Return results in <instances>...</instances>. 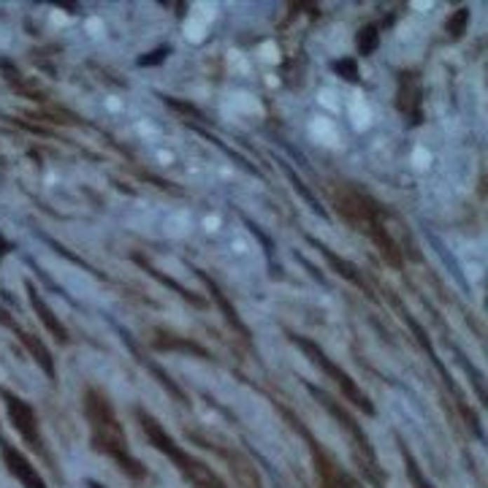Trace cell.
Instances as JSON below:
<instances>
[{
    "label": "cell",
    "instance_id": "2e32d148",
    "mask_svg": "<svg viewBox=\"0 0 488 488\" xmlns=\"http://www.w3.org/2000/svg\"><path fill=\"white\" fill-rule=\"evenodd\" d=\"M405 450V447H402ZM405 467H407V477H409V483H412V488H434L431 483H428L426 477H423V472H421V467L415 464V459L409 456L405 450Z\"/></svg>",
    "mask_w": 488,
    "mask_h": 488
},
{
    "label": "cell",
    "instance_id": "277c9868",
    "mask_svg": "<svg viewBox=\"0 0 488 488\" xmlns=\"http://www.w3.org/2000/svg\"><path fill=\"white\" fill-rule=\"evenodd\" d=\"M293 342H296V345L304 350L306 358H312V361L320 366L325 374H328V377H331V380H334V383L339 386V391L345 393V396L350 399V402H353V405L358 407V409H364L366 415H374V407H372V402H369V396H366L361 388L355 386V380H353V377L347 374L345 369H339V366L334 364L331 358H325L323 350L315 345V342L304 339V337H293Z\"/></svg>",
    "mask_w": 488,
    "mask_h": 488
},
{
    "label": "cell",
    "instance_id": "44dd1931",
    "mask_svg": "<svg viewBox=\"0 0 488 488\" xmlns=\"http://www.w3.org/2000/svg\"><path fill=\"white\" fill-rule=\"evenodd\" d=\"M87 488H106V486H101V483H95V480H90V483H87Z\"/></svg>",
    "mask_w": 488,
    "mask_h": 488
},
{
    "label": "cell",
    "instance_id": "ffe728a7",
    "mask_svg": "<svg viewBox=\"0 0 488 488\" xmlns=\"http://www.w3.org/2000/svg\"><path fill=\"white\" fill-rule=\"evenodd\" d=\"M8 250H11V244H8L6 239H3V236H0V258H3V255H6Z\"/></svg>",
    "mask_w": 488,
    "mask_h": 488
},
{
    "label": "cell",
    "instance_id": "8992f818",
    "mask_svg": "<svg viewBox=\"0 0 488 488\" xmlns=\"http://www.w3.org/2000/svg\"><path fill=\"white\" fill-rule=\"evenodd\" d=\"M0 456H3V464L6 469L17 477L22 483V488H49L43 483V477L39 475V469L33 467L25 456H22V450L11 445V442H6V440H0Z\"/></svg>",
    "mask_w": 488,
    "mask_h": 488
},
{
    "label": "cell",
    "instance_id": "7a4b0ae2",
    "mask_svg": "<svg viewBox=\"0 0 488 488\" xmlns=\"http://www.w3.org/2000/svg\"><path fill=\"white\" fill-rule=\"evenodd\" d=\"M334 203L339 209V215L345 217L347 223L358 231H364L366 236L374 242V247L383 252L391 266H402V258H399V247L391 239V233L386 231V225L380 220V209L372 198H366L364 193L358 190H339L334 196Z\"/></svg>",
    "mask_w": 488,
    "mask_h": 488
},
{
    "label": "cell",
    "instance_id": "d6986e66",
    "mask_svg": "<svg viewBox=\"0 0 488 488\" xmlns=\"http://www.w3.org/2000/svg\"><path fill=\"white\" fill-rule=\"evenodd\" d=\"M168 55V49H158V52H152V55H144L139 57V65H155V62H161V57Z\"/></svg>",
    "mask_w": 488,
    "mask_h": 488
},
{
    "label": "cell",
    "instance_id": "6da1fadb",
    "mask_svg": "<svg viewBox=\"0 0 488 488\" xmlns=\"http://www.w3.org/2000/svg\"><path fill=\"white\" fill-rule=\"evenodd\" d=\"M84 415H87V423H90V434H93V447L101 450L103 456H109L111 461H117L130 477L142 480L147 475L142 461L133 459L130 445H128V437H125V428L117 421V412L109 402V396L98 391V388H87L84 393Z\"/></svg>",
    "mask_w": 488,
    "mask_h": 488
},
{
    "label": "cell",
    "instance_id": "30bf717a",
    "mask_svg": "<svg viewBox=\"0 0 488 488\" xmlns=\"http://www.w3.org/2000/svg\"><path fill=\"white\" fill-rule=\"evenodd\" d=\"M312 456H315V461H318V475H320V486L323 488H355L353 486V480H350L345 472L337 467L318 445L312 450Z\"/></svg>",
    "mask_w": 488,
    "mask_h": 488
},
{
    "label": "cell",
    "instance_id": "3957f363",
    "mask_svg": "<svg viewBox=\"0 0 488 488\" xmlns=\"http://www.w3.org/2000/svg\"><path fill=\"white\" fill-rule=\"evenodd\" d=\"M136 418H139V423H142L144 428V434H147V440L152 442V445L158 447L161 453H165L177 467L182 469V475L187 477V480H193L198 488H225L223 483H220V477L212 472V469L206 467V464H201L198 459H193V456H187L182 447L177 445L174 440H171V434L165 431V428L152 418V415H147V412H136Z\"/></svg>",
    "mask_w": 488,
    "mask_h": 488
},
{
    "label": "cell",
    "instance_id": "4fadbf2b",
    "mask_svg": "<svg viewBox=\"0 0 488 488\" xmlns=\"http://www.w3.org/2000/svg\"><path fill=\"white\" fill-rule=\"evenodd\" d=\"M355 46H358V55H372L380 46V27L377 25H364L355 36Z\"/></svg>",
    "mask_w": 488,
    "mask_h": 488
},
{
    "label": "cell",
    "instance_id": "5b68a950",
    "mask_svg": "<svg viewBox=\"0 0 488 488\" xmlns=\"http://www.w3.org/2000/svg\"><path fill=\"white\" fill-rule=\"evenodd\" d=\"M0 396H3L6 409H8V418H11V423H14V428H17V434L25 440V445L30 447V450H36L46 464H52V459H49V453H46V445H43V437H41V426H39V415H36V409L27 405L25 399H20L17 393L0 391Z\"/></svg>",
    "mask_w": 488,
    "mask_h": 488
},
{
    "label": "cell",
    "instance_id": "ac0fdd59",
    "mask_svg": "<svg viewBox=\"0 0 488 488\" xmlns=\"http://www.w3.org/2000/svg\"><path fill=\"white\" fill-rule=\"evenodd\" d=\"M203 280H206V277H203ZM206 285L212 287V293H215V299H217V304L223 306V312H225V315H228V320H231V325H233L236 331H242V334H247V331H244V325H242V320H239V315H236V312L231 309V304H228V301H225V299H223V293L217 290V285L212 283V280H206Z\"/></svg>",
    "mask_w": 488,
    "mask_h": 488
},
{
    "label": "cell",
    "instance_id": "9a60e30c",
    "mask_svg": "<svg viewBox=\"0 0 488 488\" xmlns=\"http://www.w3.org/2000/svg\"><path fill=\"white\" fill-rule=\"evenodd\" d=\"M323 255H325V261L334 266V269H339V271H342V277H345V280L361 285V274H358V269H355V266L345 264L342 258H337V255H334V252H328V250H323Z\"/></svg>",
    "mask_w": 488,
    "mask_h": 488
},
{
    "label": "cell",
    "instance_id": "5bb4252c",
    "mask_svg": "<svg viewBox=\"0 0 488 488\" xmlns=\"http://www.w3.org/2000/svg\"><path fill=\"white\" fill-rule=\"evenodd\" d=\"M331 68L337 71V76H342V79L350 81V84H358V81H361V71H358V62L350 60V57H342V60H337L334 65H331Z\"/></svg>",
    "mask_w": 488,
    "mask_h": 488
},
{
    "label": "cell",
    "instance_id": "7c38bea8",
    "mask_svg": "<svg viewBox=\"0 0 488 488\" xmlns=\"http://www.w3.org/2000/svg\"><path fill=\"white\" fill-rule=\"evenodd\" d=\"M20 339L25 342V347H27V353L36 358V364L46 372V377H57V372H55V361H52V355H49V350L43 347V342H41L39 337H33V334H25V331H20Z\"/></svg>",
    "mask_w": 488,
    "mask_h": 488
},
{
    "label": "cell",
    "instance_id": "e0dca14e",
    "mask_svg": "<svg viewBox=\"0 0 488 488\" xmlns=\"http://www.w3.org/2000/svg\"><path fill=\"white\" fill-rule=\"evenodd\" d=\"M467 25H469V8H459L450 20H447V33L453 36V39H461L464 36V30H467Z\"/></svg>",
    "mask_w": 488,
    "mask_h": 488
},
{
    "label": "cell",
    "instance_id": "ba28073f",
    "mask_svg": "<svg viewBox=\"0 0 488 488\" xmlns=\"http://www.w3.org/2000/svg\"><path fill=\"white\" fill-rule=\"evenodd\" d=\"M217 453L223 456L225 464L231 467L233 480L239 483V488H264V483H261V477H258L255 467L244 459L242 453H236V450H225V447H217Z\"/></svg>",
    "mask_w": 488,
    "mask_h": 488
},
{
    "label": "cell",
    "instance_id": "9c48e42d",
    "mask_svg": "<svg viewBox=\"0 0 488 488\" xmlns=\"http://www.w3.org/2000/svg\"><path fill=\"white\" fill-rule=\"evenodd\" d=\"M25 290H27V299H30V306L36 309V315L41 318V323L46 325V331H49V334H52V337H55L57 342H62V345H65V342H68V331H65V325L60 323V318H57V315H55V312H52V309L46 306V301L41 299L39 290H36L33 285L27 283V285H25Z\"/></svg>",
    "mask_w": 488,
    "mask_h": 488
},
{
    "label": "cell",
    "instance_id": "8fae6325",
    "mask_svg": "<svg viewBox=\"0 0 488 488\" xmlns=\"http://www.w3.org/2000/svg\"><path fill=\"white\" fill-rule=\"evenodd\" d=\"M418 103H421V90L412 74H402L399 76V111H405L412 122H418Z\"/></svg>",
    "mask_w": 488,
    "mask_h": 488
},
{
    "label": "cell",
    "instance_id": "52a82bcc",
    "mask_svg": "<svg viewBox=\"0 0 488 488\" xmlns=\"http://www.w3.org/2000/svg\"><path fill=\"white\" fill-rule=\"evenodd\" d=\"M309 391H312V393H315V396H318V399H320V402L325 405V409H328V412H331V415H334V418H337V421H339V423L345 426L347 437L353 440V445L358 447V450H361V456H364L366 461H369V464L374 467V450H372V442L366 440V434L361 431V426H355V421H353V418L347 415L345 409H342L339 405H334L331 399H325L320 391H315V388H309Z\"/></svg>",
    "mask_w": 488,
    "mask_h": 488
}]
</instances>
